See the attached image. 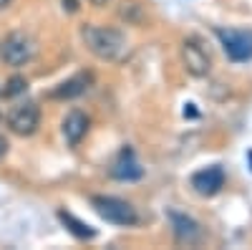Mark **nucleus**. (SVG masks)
Masks as SVG:
<instances>
[{
    "label": "nucleus",
    "mask_w": 252,
    "mask_h": 250,
    "mask_svg": "<svg viewBox=\"0 0 252 250\" xmlns=\"http://www.w3.org/2000/svg\"><path fill=\"white\" fill-rule=\"evenodd\" d=\"M81 38L86 48L101 61H119L126 51V36L119 28H103V26H83Z\"/></svg>",
    "instance_id": "nucleus-1"
},
{
    "label": "nucleus",
    "mask_w": 252,
    "mask_h": 250,
    "mask_svg": "<svg viewBox=\"0 0 252 250\" xmlns=\"http://www.w3.org/2000/svg\"><path fill=\"white\" fill-rule=\"evenodd\" d=\"M91 205L96 207V213L106 220V222H114V225H134L139 220L136 210L126 202V200H119V197H106V195H96L91 197Z\"/></svg>",
    "instance_id": "nucleus-2"
},
{
    "label": "nucleus",
    "mask_w": 252,
    "mask_h": 250,
    "mask_svg": "<svg viewBox=\"0 0 252 250\" xmlns=\"http://www.w3.org/2000/svg\"><path fill=\"white\" fill-rule=\"evenodd\" d=\"M3 61L8 66H26L28 61L35 58V40L23 33V31H13L8 38H5V43H3Z\"/></svg>",
    "instance_id": "nucleus-3"
},
{
    "label": "nucleus",
    "mask_w": 252,
    "mask_h": 250,
    "mask_svg": "<svg viewBox=\"0 0 252 250\" xmlns=\"http://www.w3.org/2000/svg\"><path fill=\"white\" fill-rule=\"evenodd\" d=\"M217 38L222 40V48L229 61H250L252 58V33L250 31H217Z\"/></svg>",
    "instance_id": "nucleus-4"
},
{
    "label": "nucleus",
    "mask_w": 252,
    "mask_h": 250,
    "mask_svg": "<svg viewBox=\"0 0 252 250\" xmlns=\"http://www.w3.org/2000/svg\"><path fill=\"white\" fill-rule=\"evenodd\" d=\"M40 124V111L33 101H26L20 104V107H15L10 114H8V127L13 134L18 137H31Z\"/></svg>",
    "instance_id": "nucleus-5"
},
{
    "label": "nucleus",
    "mask_w": 252,
    "mask_h": 250,
    "mask_svg": "<svg viewBox=\"0 0 252 250\" xmlns=\"http://www.w3.org/2000/svg\"><path fill=\"white\" fill-rule=\"evenodd\" d=\"M182 56H184V64L187 71L192 76H207L209 69H212V61H209V53L202 48V43L197 38H187L184 46H182Z\"/></svg>",
    "instance_id": "nucleus-6"
},
{
    "label": "nucleus",
    "mask_w": 252,
    "mask_h": 250,
    "mask_svg": "<svg viewBox=\"0 0 252 250\" xmlns=\"http://www.w3.org/2000/svg\"><path fill=\"white\" fill-rule=\"evenodd\" d=\"M192 187L202 197H212L224 187V170L222 167H207L192 175Z\"/></svg>",
    "instance_id": "nucleus-7"
},
{
    "label": "nucleus",
    "mask_w": 252,
    "mask_h": 250,
    "mask_svg": "<svg viewBox=\"0 0 252 250\" xmlns=\"http://www.w3.org/2000/svg\"><path fill=\"white\" fill-rule=\"evenodd\" d=\"M169 220H172V230H174L177 243H182V245H194V243L202 240V227H199V222L192 220L189 215L172 213Z\"/></svg>",
    "instance_id": "nucleus-8"
},
{
    "label": "nucleus",
    "mask_w": 252,
    "mask_h": 250,
    "mask_svg": "<svg viewBox=\"0 0 252 250\" xmlns=\"http://www.w3.org/2000/svg\"><path fill=\"white\" fill-rule=\"evenodd\" d=\"M141 175H144V170L139 167L134 152L131 149H121L119 159L111 167V177L114 179H121V182H131V179H141Z\"/></svg>",
    "instance_id": "nucleus-9"
},
{
    "label": "nucleus",
    "mask_w": 252,
    "mask_h": 250,
    "mask_svg": "<svg viewBox=\"0 0 252 250\" xmlns=\"http://www.w3.org/2000/svg\"><path fill=\"white\" fill-rule=\"evenodd\" d=\"M91 81H94L91 73H76L73 78L58 83V86L51 91V99H76L91 86Z\"/></svg>",
    "instance_id": "nucleus-10"
},
{
    "label": "nucleus",
    "mask_w": 252,
    "mask_h": 250,
    "mask_svg": "<svg viewBox=\"0 0 252 250\" xmlns=\"http://www.w3.org/2000/svg\"><path fill=\"white\" fill-rule=\"evenodd\" d=\"M86 132H89V116L83 111H71L63 119V137H66V142L71 147H76V144L86 137Z\"/></svg>",
    "instance_id": "nucleus-11"
},
{
    "label": "nucleus",
    "mask_w": 252,
    "mask_h": 250,
    "mask_svg": "<svg viewBox=\"0 0 252 250\" xmlns=\"http://www.w3.org/2000/svg\"><path fill=\"white\" fill-rule=\"evenodd\" d=\"M58 217H61V222L66 225L76 238H83V240H86V238H94V235H96V230H94L91 225L81 222L78 217H73V215H71V213H66V210H61V213H58Z\"/></svg>",
    "instance_id": "nucleus-12"
},
{
    "label": "nucleus",
    "mask_w": 252,
    "mask_h": 250,
    "mask_svg": "<svg viewBox=\"0 0 252 250\" xmlns=\"http://www.w3.org/2000/svg\"><path fill=\"white\" fill-rule=\"evenodd\" d=\"M26 89H28V81H26L23 76H13V78L5 83L3 96H5V99H13V96H18V94H23Z\"/></svg>",
    "instance_id": "nucleus-13"
},
{
    "label": "nucleus",
    "mask_w": 252,
    "mask_h": 250,
    "mask_svg": "<svg viewBox=\"0 0 252 250\" xmlns=\"http://www.w3.org/2000/svg\"><path fill=\"white\" fill-rule=\"evenodd\" d=\"M8 152V142H5V137H0V157H3Z\"/></svg>",
    "instance_id": "nucleus-14"
},
{
    "label": "nucleus",
    "mask_w": 252,
    "mask_h": 250,
    "mask_svg": "<svg viewBox=\"0 0 252 250\" xmlns=\"http://www.w3.org/2000/svg\"><path fill=\"white\" fill-rule=\"evenodd\" d=\"M89 3H94V5H106L109 0H89Z\"/></svg>",
    "instance_id": "nucleus-15"
},
{
    "label": "nucleus",
    "mask_w": 252,
    "mask_h": 250,
    "mask_svg": "<svg viewBox=\"0 0 252 250\" xmlns=\"http://www.w3.org/2000/svg\"><path fill=\"white\" fill-rule=\"evenodd\" d=\"M8 5H10V0H0V10H5Z\"/></svg>",
    "instance_id": "nucleus-16"
},
{
    "label": "nucleus",
    "mask_w": 252,
    "mask_h": 250,
    "mask_svg": "<svg viewBox=\"0 0 252 250\" xmlns=\"http://www.w3.org/2000/svg\"><path fill=\"white\" fill-rule=\"evenodd\" d=\"M250 162H252V152H250Z\"/></svg>",
    "instance_id": "nucleus-17"
}]
</instances>
